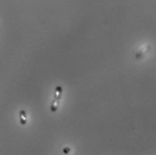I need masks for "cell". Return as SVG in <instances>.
<instances>
[{
	"label": "cell",
	"mask_w": 156,
	"mask_h": 155,
	"mask_svg": "<svg viewBox=\"0 0 156 155\" xmlns=\"http://www.w3.org/2000/svg\"><path fill=\"white\" fill-rule=\"evenodd\" d=\"M62 91L63 89L61 86H58L55 88V91H54V97H53V101L51 103V111L52 113L56 112L59 106H60V102H61V99H62Z\"/></svg>",
	"instance_id": "6da1fadb"
},
{
	"label": "cell",
	"mask_w": 156,
	"mask_h": 155,
	"mask_svg": "<svg viewBox=\"0 0 156 155\" xmlns=\"http://www.w3.org/2000/svg\"><path fill=\"white\" fill-rule=\"evenodd\" d=\"M19 120L22 125H25L27 123V115H26V112L24 110H21L19 112Z\"/></svg>",
	"instance_id": "7a4b0ae2"
}]
</instances>
